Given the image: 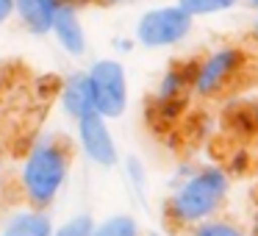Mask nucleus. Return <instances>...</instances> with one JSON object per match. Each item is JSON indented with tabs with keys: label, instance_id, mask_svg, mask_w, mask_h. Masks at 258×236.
I'll return each mask as SVG.
<instances>
[{
	"label": "nucleus",
	"instance_id": "nucleus-1",
	"mask_svg": "<svg viewBox=\"0 0 258 236\" xmlns=\"http://www.w3.org/2000/svg\"><path fill=\"white\" fill-rule=\"evenodd\" d=\"M230 195V175L219 164L183 167L178 184L164 200V219L172 228L191 230L206 219L219 217Z\"/></svg>",
	"mask_w": 258,
	"mask_h": 236
},
{
	"label": "nucleus",
	"instance_id": "nucleus-2",
	"mask_svg": "<svg viewBox=\"0 0 258 236\" xmlns=\"http://www.w3.org/2000/svg\"><path fill=\"white\" fill-rule=\"evenodd\" d=\"M73 169V147L61 136H42L28 147L17 172V189L25 206L47 208L58 200Z\"/></svg>",
	"mask_w": 258,
	"mask_h": 236
},
{
	"label": "nucleus",
	"instance_id": "nucleus-3",
	"mask_svg": "<svg viewBox=\"0 0 258 236\" xmlns=\"http://www.w3.org/2000/svg\"><path fill=\"white\" fill-rule=\"evenodd\" d=\"M247 70V53L239 45H219L191 64V95L217 97L228 92Z\"/></svg>",
	"mask_w": 258,
	"mask_h": 236
},
{
	"label": "nucleus",
	"instance_id": "nucleus-4",
	"mask_svg": "<svg viewBox=\"0 0 258 236\" xmlns=\"http://www.w3.org/2000/svg\"><path fill=\"white\" fill-rule=\"evenodd\" d=\"M191 28H195V20L178 3H156L136 20L134 39L147 50H161V47H175L186 42Z\"/></svg>",
	"mask_w": 258,
	"mask_h": 236
},
{
	"label": "nucleus",
	"instance_id": "nucleus-5",
	"mask_svg": "<svg viewBox=\"0 0 258 236\" xmlns=\"http://www.w3.org/2000/svg\"><path fill=\"white\" fill-rule=\"evenodd\" d=\"M92 108L103 120H119L128 108V75L117 58H97L86 70Z\"/></svg>",
	"mask_w": 258,
	"mask_h": 236
},
{
	"label": "nucleus",
	"instance_id": "nucleus-6",
	"mask_svg": "<svg viewBox=\"0 0 258 236\" xmlns=\"http://www.w3.org/2000/svg\"><path fill=\"white\" fill-rule=\"evenodd\" d=\"M75 139H78L81 153L95 167L111 169L119 164V150L111 128H108V120H103L97 111H89L81 120H75Z\"/></svg>",
	"mask_w": 258,
	"mask_h": 236
},
{
	"label": "nucleus",
	"instance_id": "nucleus-7",
	"mask_svg": "<svg viewBox=\"0 0 258 236\" xmlns=\"http://www.w3.org/2000/svg\"><path fill=\"white\" fill-rule=\"evenodd\" d=\"M186 95H191V64H172L158 78L153 92V114L158 123H175L183 111Z\"/></svg>",
	"mask_w": 258,
	"mask_h": 236
},
{
	"label": "nucleus",
	"instance_id": "nucleus-8",
	"mask_svg": "<svg viewBox=\"0 0 258 236\" xmlns=\"http://www.w3.org/2000/svg\"><path fill=\"white\" fill-rule=\"evenodd\" d=\"M50 36L58 42V47L67 56H73V58L84 56L86 53V31H84V23H81V9L61 3L56 12V20H53Z\"/></svg>",
	"mask_w": 258,
	"mask_h": 236
},
{
	"label": "nucleus",
	"instance_id": "nucleus-9",
	"mask_svg": "<svg viewBox=\"0 0 258 236\" xmlns=\"http://www.w3.org/2000/svg\"><path fill=\"white\" fill-rule=\"evenodd\" d=\"M58 103H61V111L70 120H81L84 114L95 111L92 108V92H89V78H86V70H75L64 78V84L58 86Z\"/></svg>",
	"mask_w": 258,
	"mask_h": 236
},
{
	"label": "nucleus",
	"instance_id": "nucleus-10",
	"mask_svg": "<svg viewBox=\"0 0 258 236\" xmlns=\"http://www.w3.org/2000/svg\"><path fill=\"white\" fill-rule=\"evenodd\" d=\"M61 0H14V17L34 36H47Z\"/></svg>",
	"mask_w": 258,
	"mask_h": 236
},
{
	"label": "nucleus",
	"instance_id": "nucleus-11",
	"mask_svg": "<svg viewBox=\"0 0 258 236\" xmlns=\"http://www.w3.org/2000/svg\"><path fill=\"white\" fill-rule=\"evenodd\" d=\"M53 228H56V222H53L50 211L25 206L6 217L0 236H53Z\"/></svg>",
	"mask_w": 258,
	"mask_h": 236
},
{
	"label": "nucleus",
	"instance_id": "nucleus-12",
	"mask_svg": "<svg viewBox=\"0 0 258 236\" xmlns=\"http://www.w3.org/2000/svg\"><path fill=\"white\" fill-rule=\"evenodd\" d=\"M92 236H142V225L134 214H108L95 222Z\"/></svg>",
	"mask_w": 258,
	"mask_h": 236
},
{
	"label": "nucleus",
	"instance_id": "nucleus-13",
	"mask_svg": "<svg viewBox=\"0 0 258 236\" xmlns=\"http://www.w3.org/2000/svg\"><path fill=\"white\" fill-rule=\"evenodd\" d=\"M191 20L197 17H217V14H228L241 6V0H175Z\"/></svg>",
	"mask_w": 258,
	"mask_h": 236
},
{
	"label": "nucleus",
	"instance_id": "nucleus-14",
	"mask_svg": "<svg viewBox=\"0 0 258 236\" xmlns=\"http://www.w3.org/2000/svg\"><path fill=\"white\" fill-rule=\"evenodd\" d=\"M189 236H244V228L228 217H214V219L195 225L189 230Z\"/></svg>",
	"mask_w": 258,
	"mask_h": 236
},
{
	"label": "nucleus",
	"instance_id": "nucleus-15",
	"mask_svg": "<svg viewBox=\"0 0 258 236\" xmlns=\"http://www.w3.org/2000/svg\"><path fill=\"white\" fill-rule=\"evenodd\" d=\"M95 222L97 219L92 217V214L78 211V214H73V217H67L64 222H58L56 228H53V236H92Z\"/></svg>",
	"mask_w": 258,
	"mask_h": 236
},
{
	"label": "nucleus",
	"instance_id": "nucleus-16",
	"mask_svg": "<svg viewBox=\"0 0 258 236\" xmlns=\"http://www.w3.org/2000/svg\"><path fill=\"white\" fill-rule=\"evenodd\" d=\"M14 17V0H0V25H6Z\"/></svg>",
	"mask_w": 258,
	"mask_h": 236
},
{
	"label": "nucleus",
	"instance_id": "nucleus-17",
	"mask_svg": "<svg viewBox=\"0 0 258 236\" xmlns=\"http://www.w3.org/2000/svg\"><path fill=\"white\" fill-rule=\"evenodd\" d=\"M244 117H247V123H250L252 128H258V103H252V106L247 108V114H244Z\"/></svg>",
	"mask_w": 258,
	"mask_h": 236
},
{
	"label": "nucleus",
	"instance_id": "nucleus-18",
	"mask_svg": "<svg viewBox=\"0 0 258 236\" xmlns=\"http://www.w3.org/2000/svg\"><path fill=\"white\" fill-rule=\"evenodd\" d=\"M250 233L258 236V197H255V206H252V217H250Z\"/></svg>",
	"mask_w": 258,
	"mask_h": 236
},
{
	"label": "nucleus",
	"instance_id": "nucleus-19",
	"mask_svg": "<svg viewBox=\"0 0 258 236\" xmlns=\"http://www.w3.org/2000/svg\"><path fill=\"white\" fill-rule=\"evenodd\" d=\"M92 3H100V6H125V3H134V0H92Z\"/></svg>",
	"mask_w": 258,
	"mask_h": 236
},
{
	"label": "nucleus",
	"instance_id": "nucleus-20",
	"mask_svg": "<svg viewBox=\"0 0 258 236\" xmlns=\"http://www.w3.org/2000/svg\"><path fill=\"white\" fill-rule=\"evenodd\" d=\"M6 197V172H3V164H0V203Z\"/></svg>",
	"mask_w": 258,
	"mask_h": 236
},
{
	"label": "nucleus",
	"instance_id": "nucleus-21",
	"mask_svg": "<svg viewBox=\"0 0 258 236\" xmlns=\"http://www.w3.org/2000/svg\"><path fill=\"white\" fill-rule=\"evenodd\" d=\"M241 6H244V9H250L252 14H258V0H241Z\"/></svg>",
	"mask_w": 258,
	"mask_h": 236
},
{
	"label": "nucleus",
	"instance_id": "nucleus-22",
	"mask_svg": "<svg viewBox=\"0 0 258 236\" xmlns=\"http://www.w3.org/2000/svg\"><path fill=\"white\" fill-rule=\"evenodd\" d=\"M250 34H252V39L258 42V14L252 17V25H250Z\"/></svg>",
	"mask_w": 258,
	"mask_h": 236
},
{
	"label": "nucleus",
	"instance_id": "nucleus-23",
	"mask_svg": "<svg viewBox=\"0 0 258 236\" xmlns=\"http://www.w3.org/2000/svg\"><path fill=\"white\" fill-rule=\"evenodd\" d=\"M156 3H175V0H156Z\"/></svg>",
	"mask_w": 258,
	"mask_h": 236
}]
</instances>
